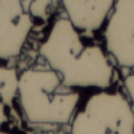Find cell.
<instances>
[{"instance_id": "cell-9", "label": "cell", "mask_w": 134, "mask_h": 134, "mask_svg": "<svg viewBox=\"0 0 134 134\" xmlns=\"http://www.w3.org/2000/svg\"><path fill=\"white\" fill-rule=\"evenodd\" d=\"M125 87H126V91H127V95L130 99H133L134 97V76L133 74H129L126 77H125Z\"/></svg>"}, {"instance_id": "cell-2", "label": "cell", "mask_w": 134, "mask_h": 134, "mask_svg": "<svg viewBox=\"0 0 134 134\" xmlns=\"http://www.w3.org/2000/svg\"><path fill=\"white\" fill-rule=\"evenodd\" d=\"M17 96L27 120L36 124H68L81 100L53 69L29 68L18 75Z\"/></svg>"}, {"instance_id": "cell-8", "label": "cell", "mask_w": 134, "mask_h": 134, "mask_svg": "<svg viewBox=\"0 0 134 134\" xmlns=\"http://www.w3.org/2000/svg\"><path fill=\"white\" fill-rule=\"evenodd\" d=\"M24 9L29 12L32 18L43 19L47 16V12L53 0H19Z\"/></svg>"}, {"instance_id": "cell-1", "label": "cell", "mask_w": 134, "mask_h": 134, "mask_svg": "<svg viewBox=\"0 0 134 134\" xmlns=\"http://www.w3.org/2000/svg\"><path fill=\"white\" fill-rule=\"evenodd\" d=\"M39 53L67 87L106 90L113 82L114 68L104 49L85 38L67 18L53 24Z\"/></svg>"}, {"instance_id": "cell-6", "label": "cell", "mask_w": 134, "mask_h": 134, "mask_svg": "<svg viewBox=\"0 0 134 134\" xmlns=\"http://www.w3.org/2000/svg\"><path fill=\"white\" fill-rule=\"evenodd\" d=\"M115 0H63L70 24L81 32H93L106 23Z\"/></svg>"}, {"instance_id": "cell-10", "label": "cell", "mask_w": 134, "mask_h": 134, "mask_svg": "<svg viewBox=\"0 0 134 134\" xmlns=\"http://www.w3.org/2000/svg\"><path fill=\"white\" fill-rule=\"evenodd\" d=\"M0 134H10V133H7V132H2V131H0Z\"/></svg>"}, {"instance_id": "cell-4", "label": "cell", "mask_w": 134, "mask_h": 134, "mask_svg": "<svg viewBox=\"0 0 134 134\" xmlns=\"http://www.w3.org/2000/svg\"><path fill=\"white\" fill-rule=\"evenodd\" d=\"M104 28L106 50L125 68L134 66V0H115Z\"/></svg>"}, {"instance_id": "cell-3", "label": "cell", "mask_w": 134, "mask_h": 134, "mask_svg": "<svg viewBox=\"0 0 134 134\" xmlns=\"http://www.w3.org/2000/svg\"><path fill=\"white\" fill-rule=\"evenodd\" d=\"M72 134H134L132 103L123 94L100 90L76 110Z\"/></svg>"}, {"instance_id": "cell-5", "label": "cell", "mask_w": 134, "mask_h": 134, "mask_svg": "<svg viewBox=\"0 0 134 134\" xmlns=\"http://www.w3.org/2000/svg\"><path fill=\"white\" fill-rule=\"evenodd\" d=\"M32 27V16L19 0H0V59L18 56Z\"/></svg>"}, {"instance_id": "cell-7", "label": "cell", "mask_w": 134, "mask_h": 134, "mask_svg": "<svg viewBox=\"0 0 134 134\" xmlns=\"http://www.w3.org/2000/svg\"><path fill=\"white\" fill-rule=\"evenodd\" d=\"M18 91V73L15 68L0 65V129L9 119Z\"/></svg>"}]
</instances>
